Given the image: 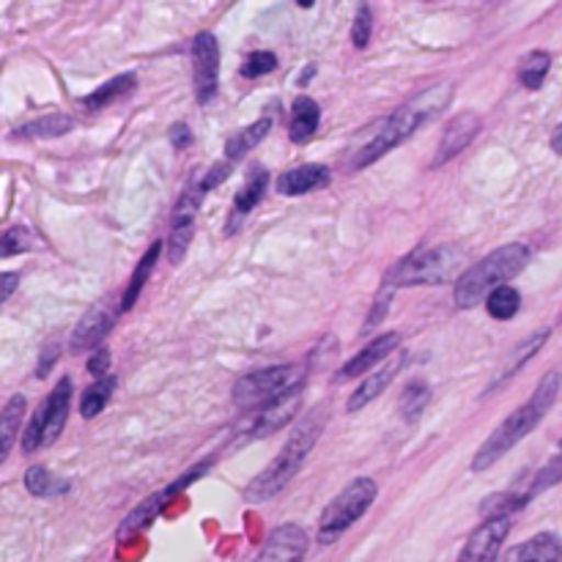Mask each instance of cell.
Masks as SVG:
<instances>
[{"label":"cell","instance_id":"1","mask_svg":"<svg viewBox=\"0 0 562 562\" xmlns=\"http://www.w3.org/2000/svg\"><path fill=\"white\" fill-rule=\"evenodd\" d=\"M450 99H453V86H450V82H442V86L428 88L420 97L406 102L398 113H393L382 126H379L376 135L371 137V143H366V146L357 151V159L351 168H368V165L382 159L387 151H393L395 146L409 140L420 126H426L428 121H434L445 108H448Z\"/></svg>","mask_w":562,"mask_h":562},{"label":"cell","instance_id":"2","mask_svg":"<svg viewBox=\"0 0 562 562\" xmlns=\"http://www.w3.org/2000/svg\"><path fill=\"white\" fill-rule=\"evenodd\" d=\"M324 423H327V409H324V406H316L311 415L302 417L300 426H296L294 431L289 434V439H285L278 459L247 486L245 497L250 499V503H267V499H272L274 494H280L289 486L291 477L302 470V464H305V459L311 456V450L316 448L318 437H322L324 431Z\"/></svg>","mask_w":562,"mask_h":562},{"label":"cell","instance_id":"3","mask_svg":"<svg viewBox=\"0 0 562 562\" xmlns=\"http://www.w3.org/2000/svg\"><path fill=\"white\" fill-rule=\"evenodd\" d=\"M560 384H562V376L558 371L547 373V376L538 382L532 398L527 401V404H521L519 409L508 417V420L499 423L497 431H494L492 437L483 442V448L475 453V461H472V470L475 472L488 470V467L497 464V461L503 459L510 448H516V445H519L521 439H525L527 434H530L532 428L543 420V415L552 409L554 401H558Z\"/></svg>","mask_w":562,"mask_h":562},{"label":"cell","instance_id":"4","mask_svg":"<svg viewBox=\"0 0 562 562\" xmlns=\"http://www.w3.org/2000/svg\"><path fill=\"white\" fill-rule=\"evenodd\" d=\"M527 261H530V247L521 245V241L488 252L483 261H477L475 267L461 274L459 285H456V305H481L483 296H488L499 285H508V280H514L527 267Z\"/></svg>","mask_w":562,"mask_h":562},{"label":"cell","instance_id":"5","mask_svg":"<svg viewBox=\"0 0 562 562\" xmlns=\"http://www.w3.org/2000/svg\"><path fill=\"white\" fill-rule=\"evenodd\" d=\"M461 263H464V250L459 245H439V247H423V250L412 252V256L401 258L393 269H390L387 285H439L448 283L459 274Z\"/></svg>","mask_w":562,"mask_h":562},{"label":"cell","instance_id":"6","mask_svg":"<svg viewBox=\"0 0 562 562\" xmlns=\"http://www.w3.org/2000/svg\"><path fill=\"white\" fill-rule=\"evenodd\" d=\"M376 494L379 488L371 477H357V481H351L349 486L327 505V510H324L322 519H318V541H338L351 525H357V521L366 516V510L371 508Z\"/></svg>","mask_w":562,"mask_h":562},{"label":"cell","instance_id":"7","mask_svg":"<svg viewBox=\"0 0 562 562\" xmlns=\"http://www.w3.org/2000/svg\"><path fill=\"white\" fill-rule=\"evenodd\" d=\"M305 371L300 366H274L263 368V371H252L241 376L234 387V404L239 409H261V406L272 404L280 395L291 393V390L302 387Z\"/></svg>","mask_w":562,"mask_h":562},{"label":"cell","instance_id":"8","mask_svg":"<svg viewBox=\"0 0 562 562\" xmlns=\"http://www.w3.org/2000/svg\"><path fill=\"white\" fill-rule=\"evenodd\" d=\"M206 184H203V173L201 176H192L190 184L184 187L181 192L179 203H176V212H173V228H170V245H168V258L170 263H181L184 258L187 247H190L192 234H195V217H198V209H201L203 195H206Z\"/></svg>","mask_w":562,"mask_h":562},{"label":"cell","instance_id":"9","mask_svg":"<svg viewBox=\"0 0 562 562\" xmlns=\"http://www.w3.org/2000/svg\"><path fill=\"white\" fill-rule=\"evenodd\" d=\"M192 64H195V97L201 104L212 102L220 82V44L212 33H198L192 42Z\"/></svg>","mask_w":562,"mask_h":562},{"label":"cell","instance_id":"10","mask_svg":"<svg viewBox=\"0 0 562 562\" xmlns=\"http://www.w3.org/2000/svg\"><path fill=\"white\" fill-rule=\"evenodd\" d=\"M206 470H209V461L203 467H195V470H190V472H187V475H181L179 481L170 483V486L165 488V492H159V494H154V497H148L146 503L140 505V508L132 510V514L124 519V525H121V532H119L121 541H124V538H130V536H135V532H140L143 527L151 525V521L159 516V510H162L165 505H168V499H173L176 494L184 492V488L190 486V483L195 481V477H201Z\"/></svg>","mask_w":562,"mask_h":562},{"label":"cell","instance_id":"11","mask_svg":"<svg viewBox=\"0 0 562 562\" xmlns=\"http://www.w3.org/2000/svg\"><path fill=\"white\" fill-rule=\"evenodd\" d=\"M508 532H510L508 516H492V519L483 521V525L472 532L459 562H497L499 549H503Z\"/></svg>","mask_w":562,"mask_h":562},{"label":"cell","instance_id":"12","mask_svg":"<svg viewBox=\"0 0 562 562\" xmlns=\"http://www.w3.org/2000/svg\"><path fill=\"white\" fill-rule=\"evenodd\" d=\"M300 390H291V393L280 395L278 401H272V404L256 409V415H250V423H247L245 437L261 439V437H269V434H274L278 428H283L285 423L296 415V409H300V395H302Z\"/></svg>","mask_w":562,"mask_h":562},{"label":"cell","instance_id":"13","mask_svg":"<svg viewBox=\"0 0 562 562\" xmlns=\"http://www.w3.org/2000/svg\"><path fill=\"white\" fill-rule=\"evenodd\" d=\"M307 554V532L300 525H283L267 538L252 562H302Z\"/></svg>","mask_w":562,"mask_h":562},{"label":"cell","instance_id":"14","mask_svg":"<svg viewBox=\"0 0 562 562\" xmlns=\"http://www.w3.org/2000/svg\"><path fill=\"white\" fill-rule=\"evenodd\" d=\"M477 130H481V119H477L475 113H470V110H467V113L456 115V119L445 126L434 165H445V162H450L453 157H459V154L470 146L472 137L477 135Z\"/></svg>","mask_w":562,"mask_h":562},{"label":"cell","instance_id":"15","mask_svg":"<svg viewBox=\"0 0 562 562\" xmlns=\"http://www.w3.org/2000/svg\"><path fill=\"white\" fill-rule=\"evenodd\" d=\"M401 346L398 333H384L379 335L373 344H368L366 349L360 351L357 357H351L349 362L340 371V379H351V376H362V373H371L382 366V360H387L390 355H395V349Z\"/></svg>","mask_w":562,"mask_h":562},{"label":"cell","instance_id":"16","mask_svg":"<svg viewBox=\"0 0 562 562\" xmlns=\"http://www.w3.org/2000/svg\"><path fill=\"white\" fill-rule=\"evenodd\" d=\"M69 404H71V379L64 376L55 390L49 393V398L42 404L44 412V445H53L58 439V434L64 431L66 417H69Z\"/></svg>","mask_w":562,"mask_h":562},{"label":"cell","instance_id":"17","mask_svg":"<svg viewBox=\"0 0 562 562\" xmlns=\"http://www.w3.org/2000/svg\"><path fill=\"white\" fill-rule=\"evenodd\" d=\"M110 329H113V316H110L108 311H102V307H91V311L82 316V322L77 324L75 335H71L69 351L71 355H80V351L93 349V346L102 344L104 335H108Z\"/></svg>","mask_w":562,"mask_h":562},{"label":"cell","instance_id":"18","mask_svg":"<svg viewBox=\"0 0 562 562\" xmlns=\"http://www.w3.org/2000/svg\"><path fill=\"white\" fill-rule=\"evenodd\" d=\"M401 366H404V357H398V360H390L387 366H382V368H376V371L368 373L366 382H362L360 387H357L355 393H351V398H349V404H346V409H349V412H360L362 406H368L373 398H379V395H382L384 390L390 387V382H393V379L398 376Z\"/></svg>","mask_w":562,"mask_h":562},{"label":"cell","instance_id":"19","mask_svg":"<svg viewBox=\"0 0 562 562\" xmlns=\"http://www.w3.org/2000/svg\"><path fill=\"white\" fill-rule=\"evenodd\" d=\"M329 168L324 165H300V168L289 170L278 179V192L280 195H305V192L322 190L329 184Z\"/></svg>","mask_w":562,"mask_h":562},{"label":"cell","instance_id":"20","mask_svg":"<svg viewBox=\"0 0 562 562\" xmlns=\"http://www.w3.org/2000/svg\"><path fill=\"white\" fill-rule=\"evenodd\" d=\"M505 562H562V543L552 532L530 538L505 554Z\"/></svg>","mask_w":562,"mask_h":562},{"label":"cell","instance_id":"21","mask_svg":"<svg viewBox=\"0 0 562 562\" xmlns=\"http://www.w3.org/2000/svg\"><path fill=\"white\" fill-rule=\"evenodd\" d=\"M267 181H269L267 170L252 168L245 190H239V195H236V201H234V209H231V231H236V225H239L241 220H245L247 214L258 206V203H261L263 192H267Z\"/></svg>","mask_w":562,"mask_h":562},{"label":"cell","instance_id":"22","mask_svg":"<svg viewBox=\"0 0 562 562\" xmlns=\"http://www.w3.org/2000/svg\"><path fill=\"white\" fill-rule=\"evenodd\" d=\"M318 121H322V110H318L316 99L311 97H300L291 108V124H289V135L294 143H305L311 140L313 132L318 130Z\"/></svg>","mask_w":562,"mask_h":562},{"label":"cell","instance_id":"23","mask_svg":"<svg viewBox=\"0 0 562 562\" xmlns=\"http://www.w3.org/2000/svg\"><path fill=\"white\" fill-rule=\"evenodd\" d=\"M269 130H272V119H258L256 124H250L247 130L236 132L234 137H231L228 143H225V154H228V162H234V159H241L247 151H252V148L258 146V143L263 140V137L269 135Z\"/></svg>","mask_w":562,"mask_h":562},{"label":"cell","instance_id":"24","mask_svg":"<svg viewBox=\"0 0 562 562\" xmlns=\"http://www.w3.org/2000/svg\"><path fill=\"white\" fill-rule=\"evenodd\" d=\"M159 250H162V245H159V241H154V245L146 250V256L140 258V263H137V269H135V272H132L130 285H126V291H124V300H121V311H130V307L137 302V296H140L143 285H146V280L151 278L154 263H157Z\"/></svg>","mask_w":562,"mask_h":562},{"label":"cell","instance_id":"25","mask_svg":"<svg viewBox=\"0 0 562 562\" xmlns=\"http://www.w3.org/2000/svg\"><path fill=\"white\" fill-rule=\"evenodd\" d=\"M135 88V75H119L113 77L110 82H104L102 88H97V91L91 93V97H86V108L88 110H99V108H108V104L119 102V99H124L126 93Z\"/></svg>","mask_w":562,"mask_h":562},{"label":"cell","instance_id":"26","mask_svg":"<svg viewBox=\"0 0 562 562\" xmlns=\"http://www.w3.org/2000/svg\"><path fill=\"white\" fill-rule=\"evenodd\" d=\"M71 130H75V119H71V115L53 113L47 115V119H38L20 126V130L14 132V137H60Z\"/></svg>","mask_w":562,"mask_h":562},{"label":"cell","instance_id":"27","mask_svg":"<svg viewBox=\"0 0 562 562\" xmlns=\"http://www.w3.org/2000/svg\"><path fill=\"white\" fill-rule=\"evenodd\" d=\"M25 488L33 497H58V494L69 492V483L55 477L53 472L44 470V467H31L25 472Z\"/></svg>","mask_w":562,"mask_h":562},{"label":"cell","instance_id":"28","mask_svg":"<svg viewBox=\"0 0 562 562\" xmlns=\"http://www.w3.org/2000/svg\"><path fill=\"white\" fill-rule=\"evenodd\" d=\"M115 390V379L113 376H102L97 379V382L91 384V387L82 393V401H80V415L86 417V420H91V417H97L99 412L108 406L110 395H113Z\"/></svg>","mask_w":562,"mask_h":562},{"label":"cell","instance_id":"29","mask_svg":"<svg viewBox=\"0 0 562 562\" xmlns=\"http://www.w3.org/2000/svg\"><path fill=\"white\" fill-rule=\"evenodd\" d=\"M549 69H552V55L543 53V49H536V53L527 55V58L521 60V66H519L521 86L538 91V88L543 86V80H547Z\"/></svg>","mask_w":562,"mask_h":562},{"label":"cell","instance_id":"30","mask_svg":"<svg viewBox=\"0 0 562 562\" xmlns=\"http://www.w3.org/2000/svg\"><path fill=\"white\" fill-rule=\"evenodd\" d=\"M519 307H521V296L514 285H499V289H494L492 294L486 296V311L492 313L494 318H499V322L514 318L516 313H519Z\"/></svg>","mask_w":562,"mask_h":562},{"label":"cell","instance_id":"31","mask_svg":"<svg viewBox=\"0 0 562 562\" xmlns=\"http://www.w3.org/2000/svg\"><path fill=\"white\" fill-rule=\"evenodd\" d=\"M22 412H25V398H22V395H14V398H11L3 409V431H0L3 442H0V459H5V456L11 453L16 428H20V423H22Z\"/></svg>","mask_w":562,"mask_h":562},{"label":"cell","instance_id":"32","mask_svg":"<svg viewBox=\"0 0 562 562\" xmlns=\"http://www.w3.org/2000/svg\"><path fill=\"white\" fill-rule=\"evenodd\" d=\"M426 404H428V384L420 382V379L406 384L404 395H401V412L406 415V420L420 417V412L426 409Z\"/></svg>","mask_w":562,"mask_h":562},{"label":"cell","instance_id":"33","mask_svg":"<svg viewBox=\"0 0 562 562\" xmlns=\"http://www.w3.org/2000/svg\"><path fill=\"white\" fill-rule=\"evenodd\" d=\"M31 231L22 228V225H14V228L5 231L3 239H0V258H11L16 256V252L31 250Z\"/></svg>","mask_w":562,"mask_h":562},{"label":"cell","instance_id":"34","mask_svg":"<svg viewBox=\"0 0 562 562\" xmlns=\"http://www.w3.org/2000/svg\"><path fill=\"white\" fill-rule=\"evenodd\" d=\"M274 66H278V58H274L272 53H267V49H256V53L247 55V60L241 64V75H245L247 80H256V77L269 75Z\"/></svg>","mask_w":562,"mask_h":562},{"label":"cell","instance_id":"35","mask_svg":"<svg viewBox=\"0 0 562 562\" xmlns=\"http://www.w3.org/2000/svg\"><path fill=\"white\" fill-rule=\"evenodd\" d=\"M371 31H373L371 9H368V3H362L360 9H357L355 25H351V42H355L360 49L368 47V42H371Z\"/></svg>","mask_w":562,"mask_h":562},{"label":"cell","instance_id":"36","mask_svg":"<svg viewBox=\"0 0 562 562\" xmlns=\"http://www.w3.org/2000/svg\"><path fill=\"white\" fill-rule=\"evenodd\" d=\"M562 481V456H558V459H552V464L547 467V470H541L536 475V481H532V486H530V499L536 497V494H541L543 488H549V486H554V483H560Z\"/></svg>","mask_w":562,"mask_h":562},{"label":"cell","instance_id":"37","mask_svg":"<svg viewBox=\"0 0 562 562\" xmlns=\"http://www.w3.org/2000/svg\"><path fill=\"white\" fill-rule=\"evenodd\" d=\"M88 371H91L97 379H102L104 371H110V351L97 349V355L88 357Z\"/></svg>","mask_w":562,"mask_h":562},{"label":"cell","instance_id":"38","mask_svg":"<svg viewBox=\"0 0 562 562\" xmlns=\"http://www.w3.org/2000/svg\"><path fill=\"white\" fill-rule=\"evenodd\" d=\"M170 143L176 146V151H181V148H187L192 143V132L187 124H173L170 126Z\"/></svg>","mask_w":562,"mask_h":562},{"label":"cell","instance_id":"39","mask_svg":"<svg viewBox=\"0 0 562 562\" xmlns=\"http://www.w3.org/2000/svg\"><path fill=\"white\" fill-rule=\"evenodd\" d=\"M390 300H393V296H390V291H384V294L379 296V300H376V313L371 311V316H368V322H366V327H362V333H371V329L376 327V324H379V318H382L384 313H387V305H390Z\"/></svg>","mask_w":562,"mask_h":562},{"label":"cell","instance_id":"40","mask_svg":"<svg viewBox=\"0 0 562 562\" xmlns=\"http://www.w3.org/2000/svg\"><path fill=\"white\" fill-rule=\"evenodd\" d=\"M0 283H3V291H0V302H9L11 291L16 289V274L14 272H5L3 278H0Z\"/></svg>","mask_w":562,"mask_h":562},{"label":"cell","instance_id":"41","mask_svg":"<svg viewBox=\"0 0 562 562\" xmlns=\"http://www.w3.org/2000/svg\"><path fill=\"white\" fill-rule=\"evenodd\" d=\"M552 148L558 154H562V124L558 126V130H554V135H552Z\"/></svg>","mask_w":562,"mask_h":562},{"label":"cell","instance_id":"42","mask_svg":"<svg viewBox=\"0 0 562 562\" xmlns=\"http://www.w3.org/2000/svg\"><path fill=\"white\" fill-rule=\"evenodd\" d=\"M296 3H300L302 9H307V5H313V0H296Z\"/></svg>","mask_w":562,"mask_h":562}]
</instances>
